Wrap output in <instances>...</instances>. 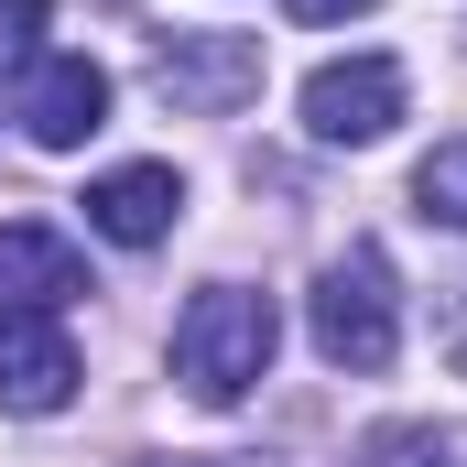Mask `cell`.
Listing matches in <instances>:
<instances>
[{"label":"cell","mask_w":467,"mask_h":467,"mask_svg":"<svg viewBox=\"0 0 467 467\" xmlns=\"http://www.w3.org/2000/svg\"><path fill=\"white\" fill-rule=\"evenodd\" d=\"M413 207H424L435 229H467V141H435V152L413 163Z\"/></svg>","instance_id":"9c48e42d"},{"label":"cell","mask_w":467,"mask_h":467,"mask_svg":"<svg viewBox=\"0 0 467 467\" xmlns=\"http://www.w3.org/2000/svg\"><path fill=\"white\" fill-rule=\"evenodd\" d=\"M141 467H207V457H141Z\"/></svg>","instance_id":"4fadbf2b"},{"label":"cell","mask_w":467,"mask_h":467,"mask_svg":"<svg viewBox=\"0 0 467 467\" xmlns=\"http://www.w3.org/2000/svg\"><path fill=\"white\" fill-rule=\"evenodd\" d=\"M44 55V0H0V77H33Z\"/></svg>","instance_id":"8fae6325"},{"label":"cell","mask_w":467,"mask_h":467,"mask_svg":"<svg viewBox=\"0 0 467 467\" xmlns=\"http://www.w3.org/2000/svg\"><path fill=\"white\" fill-rule=\"evenodd\" d=\"M391 119H402V66L391 55H337V66L305 77V130L337 141V152L348 141H380Z\"/></svg>","instance_id":"277c9868"},{"label":"cell","mask_w":467,"mask_h":467,"mask_svg":"<svg viewBox=\"0 0 467 467\" xmlns=\"http://www.w3.org/2000/svg\"><path fill=\"white\" fill-rule=\"evenodd\" d=\"M283 348V316H272V294H250V283H207L185 316H174V380L196 391V402H239L261 369Z\"/></svg>","instance_id":"6da1fadb"},{"label":"cell","mask_w":467,"mask_h":467,"mask_svg":"<svg viewBox=\"0 0 467 467\" xmlns=\"http://www.w3.org/2000/svg\"><path fill=\"white\" fill-rule=\"evenodd\" d=\"M294 22H348V11H369V0H283Z\"/></svg>","instance_id":"7c38bea8"},{"label":"cell","mask_w":467,"mask_h":467,"mask_svg":"<svg viewBox=\"0 0 467 467\" xmlns=\"http://www.w3.org/2000/svg\"><path fill=\"white\" fill-rule=\"evenodd\" d=\"M369 467H467V424H391L369 435Z\"/></svg>","instance_id":"30bf717a"},{"label":"cell","mask_w":467,"mask_h":467,"mask_svg":"<svg viewBox=\"0 0 467 467\" xmlns=\"http://www.w3.org/2000/svg\"><path fill=\"white\" fill-rule=\"evenodd\" d=\"M174 218H185V174H174V163H119V174L88 185V229L119 239V250L174 239Z\"/></svg>","instance_id":"ba28073f"},{"label":"cell","mask_w":467,"mask_h":467,"mask_svg":"<svg viewBox=\"0 0 467 467\" xmlns=\"http://www.w3.org/2000/svg\"><path fill=\"white\" fill-rule=\"evenodd\" d=\"M22 130H33L44 152H77L88 130H109V77H99L88 55H33V77H22Z\"/></svg>","instance_id":"8992f818"},{"label":"cell","mask_w":467,"mask_h":467,"mask_svg":"<svg viewBox=\"0 0 467 467\" xmlns=\"http://www.w3.org/2000/svg\"><path fill=\"white\" fill-rule=\"evenodd\" d=\"M77 337L55 316H0V413H66L77 402Z\"/></svg>","instance_id":"5b68a950"},{"label":"cell","mask_w":467,"mask_h":467,"mask_svg":"<svg viewBox=\"0 0 467 467\" xmlns=\"http://www.w3.org/2000/svg\"><path fill=\"white\" fill-rule=\"evenodd\" d=\"M152 99L163 109H196V119H229L261 99V44L250 33H185L174 55H152Z\"/></svg>","instance_id":"3957f363"},{"label":"cell","mask_w":467,"mask_h":467,"mask_svg":"<svg viewBox=\"0 0 467 467\" xmlns=\"http://www.w3.org/2000/svg\"><path fill=\"white\" fill-rule=\"evenodd\" d=\"M316 358L327 369H391L402 358V283H391V250L348 239L327 272H316Z\"/></svg>","instance_id":"7a4b0ae2"},{"label":"cell","mask_w":467,"mask_h":467,"mask_svg":"<svg viewBox=\"0 0 467 467\" xmlns=\"http://www.w3.org/2000/svg\"><path fill=\"white\" fill-rule=\"evenodd\" d=\"M77 294H88L77 239L33 229V218H0V316H55V305H77Z\"/></svg>","instance_id":"52a82bcc"}]
</instances>
